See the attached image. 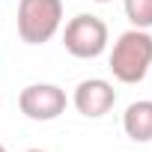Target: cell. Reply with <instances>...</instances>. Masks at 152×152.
Segmentation results:
<instances>
[{
	"label": "cell",
	"instance_id": "3957f363",
	"mask_svg": "<svg viewBox=\"0 0 152 152\" xmlns=\"http://www.w3.org/2000/svg\"><path fill=\"white\" fill-rule=\"evenodd\" d=\"M63 45H66V51L72 57H78V60H96L107 48V24L99 15L81 12V15H75L66 24Z\"/></svg>",
	"mask_w": 152,
	"mask_h": 152
},
{
	"label": "cell",
	"instance_id": "6da1fadb",
	"mask_svg": "<svg viewBox=\"0 0 152 152\" xmlns=\"http://www.w3.org/2000/svg\"><path fill=\"white\" fill-rule=\"evenodd\" d=\"M152 66V36L146 30H125L110 51V72L119 84H140Z\"/></svg>",
	"mask_w": 152,
	"mask_h": 152
},
{
	"label": "cell",
	"instance_id": "277c9868",
	"mask_svg": "<svg viewBox=\"0 0 152 152\" xmlns=\"http://www.w3.org/2000/svg\"><path fill=\"white\" fill-rule=\"evenodd\" d=\"M66 90H60L57 84H30L21 90L18 96V107L27 119L33 122H51L57 116L66 113Z\"/></svg>",
	"mask_w": 152,
	"mask_h": 152
},
{
	"label": "cell",
	"instance_id": "5b68a950",
	"mask_svg": "<svg viewBox=\"0 0 152 152\" xmlns=\"http://www.w3.org/2000/svg\"><path fill=\"white\" fill-rule=\"evenodd\" d=\"M72 104L81 116L87 119H99L104 113H110V107L116 104V90L110 81L104 78H87L75 87V96H72Z\"/></svg>",
	"mask_w": 152,
	"mask_h": 152
},
{
	"label": "cell",
	"instance_id": "52a82bcc",
	"mask_svg": "<svg viewBox=\"0 0 152 152\" xmlns=\"http://www.w3.org/2000/svg\"><path fill=\"white\" fill-rule=\"evenodd\" d=\"M125 18L131 21V27L137 30H149L152 27V0H125Z\"/></svg>",
	"mask_w": 152,
	"mask_h": 152
},
{
	"label": "cell",
	"instance_id": "7a4b0ae2",
	"mask_svg": "<svg viewBox=\"0 0 152 152\" xmlns=\"http://www.w3.org/2000/svg\"><path fill=\"white\" fill-rule=\"evenodd\" d=\"M63 24V0H21L18 3V36L27 45H45Z\"/></svg>",
	"mask_w": 152,
	"mask_h": 152
},
{
	"label": "cell",
	"instance_id": "30bf717a",
	"mask_svg": "<svg viewBox=\"0 0 152 152\" xmlns=\"http://www.w3.org/2000/svg\"><path fill=\"white\" fill-rule=\"evenodd\" d=\"M0 152H6V146H3V143H0Z\"/></svg>",
	"mask_w": 152,
	"mask_h": 152
},
{
	"label": "cell",
	"instance_id": "8992f818",
	"mask_svg": "<svg viewBox=\"0 0 152 152\" xmlns=\"http://www.w3.org/2000/svg\"><path fill=\"white\" fill-rule=\"evenodd\" d=\"M122 128L134 143H149L152 140V102H131L122 113Z\"/></svg>",
	"mask_w": 152,
	"mask_h": 152
},
{
	"label": "cell",
	"instance_id": "ba28073f",
	"mask_svg": "<svg viewBox=\"0 0 152 152\" xmlns=\"http://www.w3.org/2000/svg\"><path fill=\"white\" fill-rule=\"evenodd\" d=\"M27 152H45V149H27Z\"/></svg>",
	"mask_w": 152,
	"mask_h": 152
},
{
	"label": "cell",
	"instance_id": "9c48e42d",
	"mask_svg": "<svg viewBox=\"0 0 152 152\" xmlns=\"http://www.w3.org/2000/svg\"><path fill=\"white\" fill-rule=\"evenodd\" d=\"M96 3H110V0H96Z\"/></svg>",
	"mask_w": 152,
	"mask_h": 152
}]
</instances>
